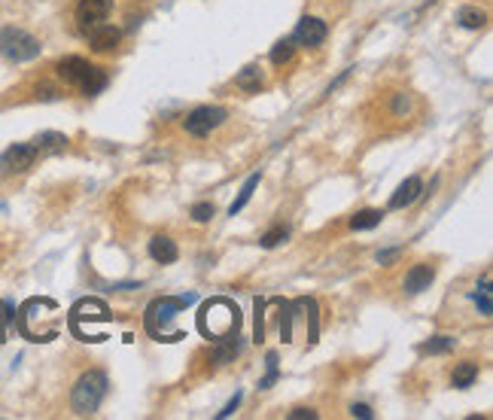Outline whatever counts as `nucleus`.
<instances>
[{"label":"nucleus","instance_id":"1","mask_svg":"<svg viewBox=\"0 0 493 420\" xmlns=\"http://www.w3.org/2000/svg\"><path fill=\"white\" fill-rule=\"evenodd\" d=\"M198 299L195 292H186V296H158L150 302V308H146V317H143V326L146 332H150L156 342H180L183 332L174 329V320L180 317L183 308H189V304Z\"/></svg>","mask_w":493,"mask_h":420},{"label":"nucleus","instance_id":"2","mask_svg":"<svg viewBox=\"0 0 493 420\" xmlns=\"http://www.w3.org/2000/svg\"><path fill=\"white\" fill-rule=\"evenodd\" d=\"M195 326L204 338H225L232 332H240V311L232 299L225 296H213L201 304L198 317H195Z\"/></svg>","mask_w":493,"mask_h":420},{"label":"nucleus","instance_id":"3","mask_svg":"<svg viewBox=\"0 0 493 420\" xmlns=\"http://www.w3.org/2000/svg\"><path fill=\"white\" fill-rule=\"evenodd\" d=\"M107 390H110L107 372H101V369L83 372V374L76 378L73 390H71V408H73V414H79V417L98 414L101 402L107 399Z\"/></svg>","mask_w":493,"mask_h":420},{"label":"nucleus","instance_id":"4","mask_svg":"<svg viewBox=\"0 0 493 420\" xmlns=\"http://www.w3.org/2000/svg\"><path fill=\"white\" fill-rule=\"evenodd\" d=\"M40 40L34 34L21 31L16 25H4L0 28V58L13 61V64H28L34 58H40Z\"/></svg>","mask_w":493,"mask_h":420},{"label":"nucleus","instance_id":"5","mask_svg":"<svg viewBox=\"0 0 493 420\" xmlns=\"http://www.w3.org/2000/svg\"><path fill=\"white\" fill-rule=\"evenodd\" d=\"M107 320H113V314L107 308V302H101V299H79L71 308V314H67V326H71V332L79 342H86V326L107 323Z\"/></svg>","mask_w":493,"mask_h":420},{"label":"nucleus","instance_id":"6","mask_svg":"<svg viewBox=\"0 0 493 420\" xmlns=\"http://www.w3.org/2000/svg\"><path fill=\"white\" fill-rule=\"evenodd\" d=\"M228 119V110L225 107H195L192 113H186V119H183V128H186V134H192V138H208L210 131H216L220 125Z\"/></svg>","mask_w":493,"mask_h":420},{"label":"nucleus","instance_id":"7","mask_svg":"<svg viewBox=\"0 0 493 420\" xmlns=\"http://www.w3.org/2000/svg\"><path fill=\"white\" fill-rule=\"evenodd\" d=\"M37 146L34 143H13L6 146L4 153H0V174L4 177H19L34 168V162H37Z\"/></svg>","mask_w":493,"mask_h":420},{"label":"nucleus","instance_id":"8","mask_svg":"<svg viewBox=\"0 0 493 420\" xmlns=\"http://www.w3.org/2000/svg\"><path fill=\"white\" fill-rule=\"evenodd\" d=\"M326 37H329V25L317 16H302L299 25H295V31H293V40L299 43V46H308V49L320 46Z\"/></svg>","mask_w":493,"mask_h":420},{"label":"nucleus","instance_id":"9","mask_svg":"<svg viewBox=\"0 0 493 420\" xmlns=\"http://www.w3.org/2000/svg\"><path fill=\"white\" fill-rule=\"evenodd\" d=\"M113 9V0H79L76 4V21L83 31H91L98 25H104Z\"/></svg>","mask_w":493,"mask_h":420},{"label":"nucleus","instance_id":"10","mask_svg":"<svg viewBox=\"0 0 493 420\" xmlns=\"http://www.w3.org/2000/svg\"><path fill=\"white\" fill-rule=\"evenodd\" d=\"M432 280H435V268L427 265V262H417V265H411V268H408L402 290L408 292V296H420L423 290H430V287H432Z\"/></svg>","mask_w":493,"mask_h":420},{"label":"nucleus","instance_id":"11","mask_svg":"<svg viewBox=\"0 0 493 420\" xmlns=\"http://www.w3.org/2000/svg\"><path fill=\"white\" fill-rule=\"evenodd\" d=\"M86 37H88V46L95 52H113L122 40V31L113 28V25H98V28L86 31Z\"/></svg>","mask_w":493,"mask_h":420},{"label":"nucleus","instance_id":"12","mask_svg":"<svg viewBox=\"0 0 493 420\" xmlns=\"http://www.w3.org/2000/svg\"><path fill=\"white\" fill-rule=\"evenodd\" d=\"M59 76L64 79V83H71V86H83V79L88 76V71H91V64L86 61V58H79V55H67V58H61L59 61Z\"/></svg>","mask_w":493,"mask_h":420},{"label":"nucleus","instance_id":"13","mask_svg":"<svg viewBox=\"0 0 493 420\" xmlns=\"http://www.w3.org/2000/svg\"><path fill=\"white\" fill-rule=\"evenodd\" d=\"M423 195V180L417 174H411L402 186L393 192V198H390V210H402V208H411L417 198Z\"/></svg>","mask_w":493,"mask_h":420},{"label":"nucleus","instance_id":"14","mask_svg":"<svg viewBox=\"0 0 493 420\" xmlns=\"http://www.w3.org/2000/svg\"><path fill=\"white\" fill-rule=\"evenodd\" d=\"M146 253H150V259L153 262H158V265H171V262H177L180 259V250H177V244L171 241L168 235H156L150 244H146Z\"/></svg>","mask_w":493,"mask_h":420},{"label":"nucleus","instance_id":"15","mask_svg":"<svg viewBox=\"0 0 493 420\" xmlns=\"http://www.w3.org/2000/svg\"><path fill=\"white\" fill-rule=\"evenodd\" d=\"M240 347H244V342H240V332H232L225 338H216L213 342V362L216 366H228V362H235V357L240 354Z\"/></svg>","mask_w":493,"mask_h":420},{"label":"nucleus","instance_id":"16","mask_svg":"<svg viewBox=\"0 0 493 420\" xmlns=\"http://www.w3.org/2000/svg\"><path fill=\"white\" fill-rule=\"evenodd\" d=\"M67 143H71V140H67V134H61V131H43V134H37V140H34V146H37L40 155L64 153Z\"/></svg>","mask_w":493,"mask_h":420},{"label":"nucleus","instance_id":"17","mask_svg":"<svg viewBox=\"0 0 493 420\" xmlns=\"http://www.w3.org/2000/svg\"><path fill=\"white\" fill-rule=\"evenodd\" d=\"M235 86L240 88V92H250V95H256L262 86H265V76H262V67L259 64H247L244 71H240L235 76Z\"/></svg>","mask_w":493,"mask_h":420},{"label":"nucleus","instance_id":"18","mask_svg":"<svg viewBox=\"0 0 493 420\" xmlns=\"http://www.w3.org/2000/svg\"><path fill=\"white\" fill-rule=\"evenodd\" d=\"M475 381H478V362H472V359L457 362L454 372H451V384H454V387L457 390H469Z\"/></svg>","mask_w":493,"mask_h":420},{"label":"nucleus","instance_id":"19","mask_svg":"<svg viewBox=\"0 0 493 420\" xmlns=\"http://www.w3.org/2000/svg\"><path fill=\"white\" fill-rule=\"evenodd\" d=\"M384 220V210H377V208H365V210H357L353 217L347 220V225L353 232H369V229H377Z\"/></svg>","mask_w":493,"mask_h":420},{"label":"nucleus","instance_id":"20","mask_svg":"<svg viewBox=\"0 0 493 420\" xmlns=\"http://www.w3.org/2000/svg\"><path fill=\"white\" fill-rule=\"evenodd\" d=\"M107 83H110V76H107L104 67H95V64H91V71H88V76L83 79V86H79V92H83L86 98H95V95L104 92Z\"/></svg>","mask_w":493,"mask_h":420},{"label":"nucleus","instance_id":"21","mask_svg":"<svg viewBox=\"0 0 493 420\" xmlns=\"http://www.w3.org/2000/svg\"><path fill=\"white\" fill-rule=\"evenodd\" d=\"M259 180H262V171H253L247 180H244V186H240V192H238V198L232 201V208H228V217H235V213H240L250 204V198H253V192H256V186H259Z\"/></svg>","mask_w":493,"mask_h":420},{"label":"nucleus","instance_id":"22","mask_svg":"<svg viewBox=\"0 0 493 420\" xmlns=\"http://www.w3.org/2000/svg\"><path fill=\"white\" fill-rule=\"evenodd\" d=\"M457 21H460V28H466V31H481L487 25V13L484 9H475V6H463L460 13H457Z\"/></svg>","mask_w":493,"mask_h":420},{"label":"nucleus","instance_id":"23","mask_svg":"<svg viewBox=\"0 0 493 420\" xmlns=\"http://www.w3.org/2000/svg\"><path fill=\"white\" fill-rule=\"evenodd\" d=\"M293 55H295V40L293 37H283V40H278L271 46V64H278V67H283V64H290L293 61Z\"/></svg>","mask_w":493,"mask_h":420},{"label":"nucleus","instance_id":"24","mask_svg":"<svg viewBox=\"0 0 493 420\" xmlns=\"http://www.w3.org/2000/svg\"><path fill=\"white\" fill-rule=\"evenodd\" d=\"M274 304L280 308V342L290 344V342H293V302L274 299Z\"/></svg>","mask_w":493,"mask_h":420},{"label":"nucleus","instance_id":"25","mask_svg":"<svg viewBox=\"0 0 493 420\" xmlns=\"http://www.w3.org/2000/svg\"><path fill=\"white\" fill-rule=\"evenodd\" d=\"M454 338L451 335H432L430 342L420 344V354H430V357H439V354H448V350H454Z\"/></svg>","mask_w":493,"mask_h":420},{"label":"nucleus","instance_id":"26","mask_svg":"<svg viewBox=\"0 0 493 420\" xmlns=\"http://www.w3.org/2000/svg\"><path fill=\"white\" fill-rule=\"evenodd\" d=\"M411 110H415V101H411L408 92H396L393 98H390V113H393L396 119L411 116Z\"/></svg>","mask_w":493,"mask_h":420},{"label":"nucleus","instance_id":"27","mask_svg":"<svg viewBox=\"0 0 493 420\" xmlns=\"http://www.w3.org/2000/svg\"><path fill=\"white\" fill-rule=\"evenodd\" d=\"M280 378V369H278V354H274V350H268L265 354V378L259 381V390H268L274 381Z\"/></svg>","mask_w":493,"mask_h":420},{"label":"nucleus","instance_id":"28","mask_svg":"<svg viewBox=\"0 0 493 420\" xmlns=\"http://www.w3.org/2000/svg\"><path fill=\"white\" fill-rule=\"evenodd\" d=\"M302 304H305V317H308V323H311V332H308V344H317V332H320V329H317V302L311 299V296H302Z\"/></svg>","mask_w":493,"mask_h":420},{"label":"nucleus","instance_id":"29","mask_svg":"<svg viewBox=\"0 0 493 420\" xmlns=\"http://www.w3.org/2000/svg\"><path fill=\"white\" fill-rule=\"evenodd\" d=\"M286 237H290V232H286L283 229V225H274V229H268L265 235H262V247H265V250H274V247H280L283 241H286Z\"/></svg>","mask_w":493,"mask_h":420},{"label":"nucleus","instance_id":"30","mask_svg":"<svg viewBox=\"0 0 493 420\" xmlns=\"http://www.w3.org/2000/svg\"><path fill=\"white\" fill-rule=\"evenodd\" d=\"M256 326H253V342H262L265 338V299H256Z\"/></svg>","mask_w":493,"mask_h":420},{"label":"nucleus","instance_id":"31","mask_svg":"<svg viewBox=\"0 0 493 420\" xmlns=\"http://www.w3.org/2000/svg\"><path fill=\"white\" fill-rule=\"evenodd\" d=\"M213 204L210 201H198V204H192V220L195 222H210L213 220Z\"/></svg>","mask_w":493,"mask_h":420},{"label":"nucleus","instance_id":"32","mask_svg":"<svg viewBox=\"0 0 493 420\" xmlns=\"http://www.w3.org/2000/svg\"><path fill=\"white\" fill-rule=\"evenodd\" d=\"M472 302L478 304V314H481V317H490V311H493L490 292H472Z\"/></svg>","mask_w":493,"mask_h":420},{"label":"nucleus","instance_id":"33","mask_svg":"<svg viewBox=\"0 0 493 420\" xmlns=\"http://www.w3.org/2000/svg\"><path fill=\"white\" fill-rule=\"evenodd\" d=\"M399 256H402V247H390V250H381L375 259H377V265H393Z\"/></svg>","mask_w":493,"mask_h":420},{"label":"nucleus","instance_id":"34","mask_svg":"<svg viewBox=\"0 0 493 420\" xmlns=\"http://www.w3.org/2000/svg\"><path fill=\"white\" fill-rule=\"evenodd\" d=\"M240 399H244V393H240V390H238V393L232 396V399H228V402H225V408H223V411H220V414H216V417H220V420H223V417H232V414L238 411V405H240Z\"/></svg>","mask_w":493,"mask_h":420},{"label":"nucleus","instance_id":"35","mask_svg":"<svg viewBox=\"0 0 493 420\" xmlns=\"http://www.w3.org/2000/svg\"><path fill=\"white\" fill-rule=\"evenodd\" d=\"M350 414H353V417H362V420H372V417H375L372 408L362 405V402H353V405H350Z\"/></svg>","mask_w":493,"mask_h":420},{"label":"nucleus","instance_id":"36","mask_svg":"<svg viewBox=\"0 0 493 420\" xmlns=\"http://www.w3.org/2000/svg\"><path fill=\"white\" fill-rule=\"evenodd\" d=\"M290 420H317V411L314 408H293Z\"/></svg>","mask_w":493,"mask_h":420},{"label":"nucleus","instance_id":"37","mask_svg":"<svg viewBox=\"0 0 493 420\" xmlns=\"http://www.w3.org/2000/svg\"><path fill=\"white\" fill-rule=\"evenodd\" d=\"M37 92H40L43 101H55V98H59V92H55V88H49V86H40Z\"/></svg>","mask_w":493,"mask_h":420}]
</instances>
